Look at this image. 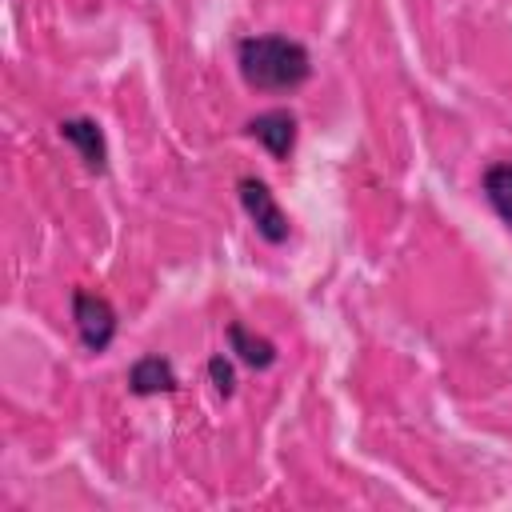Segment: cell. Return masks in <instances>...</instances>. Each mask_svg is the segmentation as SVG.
<instances>
[{"label":"cell","mask_w":512,"mask_h":512,"mask_svg":"<svg viewBox=\"0 0 512 512\" xmlns=\"http://www.w3.org/2000/svg\"><path fill=\"white\" fill-rule=\"evenodd\" d=\"M236 68L244 84L256 92H292L312 76V56L300 40L264 32V36H244L236 44Z\"/></svg>","instance_id":"cell-1"},{"label":"cell","mask_w":512,"mask_h":512,"mask_svg":"<svg viewBox=\"0 0 512 512\" xmlns=\"http://www.w3.org/2000/svg\"><path fill=\"white\" fill-rule=\"evenodd\" d=\"M236 196H240V208L248 212L252 228L260 232V240H268V244H284V240H288L292 224H288L284 208L276 204L272 188H268L260 176H240V184H236Z\"/></svg>","instance_id":"cell-2"},{"label":"cell","mask_w":512,"mask_h":512,"mask_svg":"<svg viewBox=\"0 0 512 512\" xmlns=\"http://www.w3.org/2000/svg\"><path fill=\"white\" fill-rule=\"evenodd\" d=\"M72 320H76L80 344L88 352H104L116 340V308L104 296L88 292V288H76L72 292Z\"/></svg>","instance_id":"cell-3"},{"label":"cell","mask_w":512,"mask_h":512,"mask_svg":"<svg viewBox=\"0 0 512 512\" xmlns=\"http://www.w3.org/2000/svg\"><path fill=\"white\" fill-rule=\"evenodd\" d=\"M244 132L272 156V160H288L296 148V116L288 108H268L260 116H252L244 124Z\"/></svg>","instance_id":"cell-4"},{"label":"cell","mask_w":512,"mask_h":512,"mask_svg":"<svg viewBox=\"0 0 512 512\" xmlns=\"http://www.w3.org/2000/svg\"><path fill=\"white\" fill-rule=\"evenodd\" d=\"M56 132H60L64 144L76 148V156L84 160L88 172H104V168H108V140H104V132H100L96 120H88V116H68V120L56 124Z\"/></svg>","instance_id":"cell-5"},{"label":"cell","mask_w":512,"mask_h":512,"mask_svg":"<svg viewBox=\"0 0 512 512\" xmlns=\"http://www.w3.org/2000/svg\"><path fill=\"white\" fill-rule=\"evenodd\" d=\"M180 380H176V368L168 356L160 352H148L140 356L132 368H128V392L132 396H160V392H176Z\"/></svg>","instance_id":"cell-6"},{"label":"cell","mask_w":512,"mask_h":512,"mask_svg":"<svg viewBox=\"0 0 512 512\" xmlns=\"http://www.w3.org/2000/svg\"><path fill=\"white\" fill-rule=\"evenodd\" d=\"M224 336H228V352H236L240 364H248V368H256V372H264V368L276 364V344H272L268 336H256L248 324L232 320Z\"/></svg>","instance_id":"cell-7"},{"label":"cell","mask_w":512,"mask_h":512,"mask_svg":"<svg viewBox=\"0 0 512 512\" xmlns=\"http://www.w3.org/2000/svg\"><path fill=\"white\" fill-rule=\"evenodd\" d=\"M480 188H484L492 212L512 228V160H496V164H488L484 176H480Z\"/></svg>","instance_id":"cell-8"},{"label":"cell","mask_w":512,"mask_h":512,"mask_svg":"<svg viewBox=\"0 0 512 512\" xmlns=\"http://www.w3.org/2000/svg\"><path fill=\"white\" fill-rule=\"evenodd\" d=\"M208 380H212V388H216L224 400L236 392V368H232V360H228L224 352H216V356L208 360Z\"/></svg>","instance_id":"cell-9"}]
</instances>
